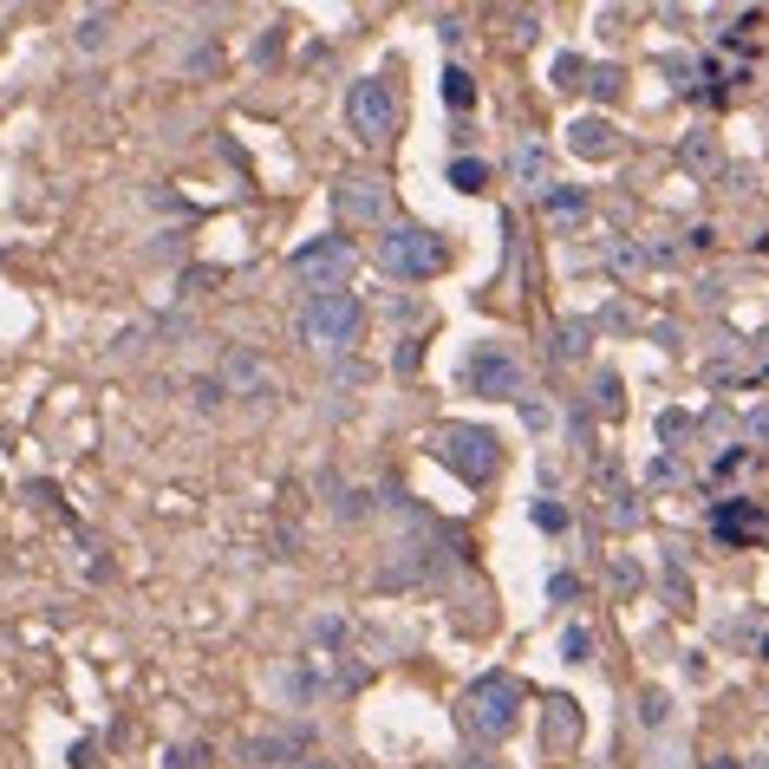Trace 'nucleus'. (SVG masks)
I'll use <instances>...</instances> for the list:
<instances>
[{"mask_svg":"<svg viewBox=\"0 0 769 769\" xmlns=\"http://www.w3.org/2000/svg\"><path fill=\"white\" fill-rule=\"evenodd\" d=\"M372 255H379V268H385L392 281H437V274H444V261H450L444 235H437V228H424V222H385Z\"/></svg>","mask_w":769,"mask_h":769,"instance_id":"f257e3e1","label":"nucleus"},{"mask_svg":"<svg viewBox=\"0 0 769 769\" xmlns=\"http://www.w3.org/2000/svg\"><path fill=\"white\" fill-rule=\"evenodd\" d=\"M424 450H431L450 476H463V483H489V476L503 470V437L483 431V424H463V418L437 424V431L424 437Z\"/></svg>","mask_w":769,"mask_h":769,"instance_id":"f03ea898","label":"nucleus"},{"mask_svg":"<svg viewBox=\"0 0 769 769\" xmlns=\"http://www.w3.org/2000/svg\"><path fill=\"white\" fill-rule=\"evenodd\" d=\"M516 711H522V685H516L509 672H489V679H476V685L463 692L457 724H463L476 744H503V737L516 731Z\"/></svg>","mask_w":769,"mask_h":769,"instance_id":"7ed1b4c3","label":"nucleus"},{"mask_svg":"<svg viewBox=\"0 0 769 769\" xmlns=\"http://www.w3.org/2000/svg\"><path fill=\"white\" fill-rule=\"evenodd\" d=\"M359 333H365V307L352 294H320L300 307V339L320 352H346V346H359Z\"/></svg>","mask_w":769,"mask_h":769,"instance_id":"20e7f679","label":"nucleus"},{"mask_svg":"<svg viewBox=\"0 0 769 769\" xmlns=\"http://www.w3.org/2000/svg\"><path fill=\"white\" fill-rule=\"evenodd\" d=\"M346 124H352V137L359 144H392V131H398V91L385 85V78H352V91H346Z\"/></svg>","mask_w":769,"mask_h":769,"instance_id":"39448f33","label":"nucleus"},{"mask_svg":"<svg viewBox=\"0 0 769 769\" xmlns=\"http://www.w3.org/2000/svg\"><path fill=\"white\" fill-rule=\"evenodd\" d=\"M352 261H359V255H352V241H346V235H320V241H307L287 268H294V281H300V287H313V300H320V294H346Z\"/></svg>","mask_w":769,"mask_h":769,"instance_id":"423d86ee","label":"nucleus"},{"mask_svg":"<svg viewBox=\"0 0 769 769\" xmlns=\"http://www.w3.org/2000/svg\"><path fill=\"white\" fill-rule=\"evenodd\" d=\"M333 215H339V222H379V228H385V215H392V183L372 176V170L339 176V183H333Z\"/></svg>","mask_w":769,"mask_h":769,"instance_id":"0eeeda50","label":"nucleus"},{"mask_svg":"<svg viewBox=\"0 0 769 769\" xmlns=\"http://www.w3.org/2000/svg\"><path fill=\"white\" fill-rule=\"evenodd\" d=\"M463 379H470L476 398H522V365H516L509 346H476L470 365H463Z\"/></svg>","mask_w":769,"mask_h":769,"instance_id":"6e6552de","label":"nucleus"},{"mask_svg":"<svg viewBox=\"0 0 769 769\" xmlns=\"http://www.w3.org/2000/svg\"><path fill=\"white\" fill-rule=\"evenodd\" d=\"M248 757H255V764H281V769H300L307 764V757H320V737H313V731H307V724H294V731H274V737H255V744H248Z\"/></svg>","mask_w":769,"mask_h":769,"instance_id":"1a4fd4ad","label":"nucleus"},{"mask_svg":"<svg viewBox=\"0 0 769 769\" xmlns=\"http://www.w3.org/2000/svg\"><path fill=\"white\" fill-rule=\"evenodd\" d=\"M215 385H228V392H241V398H268L274 392V372H268V359L261 352H222V365H215Z\"/></svg>","mask_w":769,"mask_h":769,"instance_id":"9d476101","label":"nucleus"},{"mask_svg":"<svg viewBox=\"0 0 769 769\" xmlns=\"http://www.w3.org/2000/svg\"><path fill=\"white\" fill-rule=\"evenodd\" d=\"M711 535L731 542V548H751V542H769V516L751 509V503H718L711 509Z\"/></svg>","mask_w":769,"mask_h":769,"instance_id":"9b49d317","label":"nucleus"},{"mask_svg":"<svg viewBox=\"0 0 769 769\" xmlns=\"http://www.w3.org/2000/svg\"><path fill=\"white\" fill-rule=\"evenodd\" d=\"M574 744H581V705L561 698V692L542 698V751H548V757H568Z\"/></svg>","mask_w":769,"mask_h":769,"instance_id":"f8f14e48","label":"nucleus"},{"mask_svg":"<svg viewBox=\"0 0 769 769\" xmlns=\"http://www.w3.org/2000/svg\"><path fill=\"white\" fill-rule=\"evenodd\" d=\"M568 150H574V157H613V150H620V131H613L607 117H581V124L568 131Z\"/></svg>","mask_w":769,"mask_h":769,"instance_id":"ddd939ff","label":"nucleus"},{"mask_svg":"<svg viewBox=\"0 0 769 769\" xmlns=\"http://www.w3.org/2000/svg\"><path fill=\"white\" fill-rule=\"evenodd\" d=\"M516 176H522V189L548 196V150H542V144H522V150H516Z\"/></svg>","mask_w":769,"mask_h":769,"instance_id":"4468645a","label":"nucleus"},{"mask_svg":"<svg viewBox=\"0 0 769 769\" xmlns=\"http://www.w3.org/2000/svg\"><path fill=\"white\" fill-rule=\"evenodd\" d=\"M587 333H594V320H561V333H555V359H581V352H587Z\"/></svg>","mask_w":769,"mask_h":769,"instance_id":"2eb2a0df","label":"nucleus"},{"mask_svg":"<svg viewBox=\"0 0 769 769\" xmlns=\"http://www.w3.org/2000/svg\"><path fill=\"white\" fill-rule=\"evenodd\" d=\"M450 183L476 196V189H489V163H483V157H457V163H450Z\"/></svg>","mask_w":769,"mask_h":769,"instance_id":"dca6fc26","label":"nucleus"},{"mask_svg":"<svg viewBox=\"0 0 769 769\" xmlns=\"http://www.w3.org/2000/svg\"><path fill=\"white\" fill-rule=\"evenodd\" d=\"M444 98H450L457 111H470V98H476V78H470L463 65H450V72H444Z\"/></svg>","mask_w":769,"mask_h":769,"instance_id":"f3484780","label":"nucleus"},{"mask_svg":"<svg viewBox=\"0 0 769 769\" xmlns=\"http://www.w3.org/2000/svg\"><path fill=\"white\" fill-rule=\"evenodd\" d=\"M542 209H548V215H561V222H574V215L587 209V196H581V189H548V196H542Z\"/></svg>","mask_w":769,"mask_h":769,"instance_id":"a211bd4d","label":"nucleus"},{"mask_svg":"<svg viewBox=\"0 0 769 769\" xmlns=\"http://www.w3.org/2000/svg\"><path fill=\"white\" fill-rule=\"evenodd\" d=\"M679 157H685V170H718V144H711V137H692Z\"/></svg>","mask_w":769,"mask_h":769,"instance_id":"6ab92c4d","label":"nucleus"},{"mask_svg":"<svg viewBox=\"0 0 769 769\" xmlns=\"http://www.w3.org/2000/svg\"><path fill=\"white\" fill-rule=\"evenodd\" d=\"M666 718H672V698H666V692H640V724H653V731H659Z\"/></svg>","mask_w":769,"mask_h":769,"instance_id":"aec40b11","label":"nucleus"},{"mask_svg":"<svg viewBox=\"0 0 769 769\" xmlns=\"http://www.w3.org/2000/svg\"><path fill=\"white\" fill-rule=\"evenodd\" d=\"M587 91H600V98H620V65H594V72H587Z\"/></svg>","mask_w":769,"mask_h":769,"instance_id":"412c9836","label":"nucleus"},{"mask_svg":"<svg viewBox=\"0 0 769 769\" xmlns=\"http://www.w3.org/2000/svg\"><path fill=\"white\" fill-rule=\"evenodd\" d=\"M561 653H568L574 666H581V659H594V633H587V627H568V640H561Z\"/></svg>","mask_w":769,"mask_h":769,"instance_id":"4be33fe9","label":"nucleus"},{"mask_svg":"<svg viewBox=\"0 0 769 769\" xmlns=\"http://www.w3.org/2000/svg\"><path fill=\"white\" fill-rule=\"evenodd\" d=\"M529 516H535V529H568V509L561 503H535Z\"/></svg>","mask_w":769,"mask_h":769,"instance_id":"5701e85b","label":"nucleus"},{"mask_svg":"<svg viewBox=\"0 0 769 769\" xmlns=\"http://www.w3.org/2000/svg\"><path fill=\"white\" fill-rule=\"evenodd\" d=\"M104 26H111V13H91L85 33H78V46H104Z\"/></svg>","mask_w":769,"mask_h":769,"instance_id":"b1692460","label":"nucleus"},{"mask_svg":"<svg viewBox=\"0 0 769 769\" xmlns=\"http://www.w3.org/2000/svg\"><path fill=\"white\" fill-rule=\"evenodd\" d=\"M600 411H620V372H600Z\"/></svg>","mask_w":769,"mask_h":769,"instance_id":"393cba45","label":"nucleus"},{"mask_svg":"<svg viewBox=\"0 0 769 769\" xmlns=\"http://www.w3.org/2000/svg\"><path fill=\"white\" fill-rule=\"evenodd\" d=\"M548 594H555V600H574V594H581V581H574V574H555V581H548Z\"/></svg>","mask_w":769,"mask_h":769,"instance_id":"a878e982","label":"nucleus"},{"mask_svg":"<svg viewBox=\"0 0 769 769\" xmlns=\"http://www.w3.org/2000/svg\"><path fill=\"white\" fill-rule=\"evenodd\" d=\"M450 769H503V764H496V757H483V751H470V757H457Z\"/></svg>","mask_w":769,"mask_h":769,"instance_id":"bb28decb","label":"nucleus"},{"mask_svg":"<svg viewBox=\"0 0 769 769\" xmlns=\"http://www.w3.org/2000/svg\"><path fill=\"white\" fill-rule=\"evenodd\" d=\"M196 757L202 751H170V769H196Z\"/></svg>","mask_w":769,"mask_h":769,"instance_id":"cd10ccee","label":"nucleus"},{"mask_svg":"<svg viewBox=\"0 0 769 769\" xmlns=\"http://www.w3.org/2000/svg\"><path fill=\"white\" fill-rule=\"evenodd\" d=\"M300 769H346V764H339V757H307Z\"/></svg>","mask_w":769,"mask_h":769,"instance_id":"c85d7f7f","label":"nucleus"},{"mask_svg":"<svg viewBox=\"0 0 769 769\" xmlns=\"http://www.w3.org/2000/svg\"><path fill=\"white\" fill-rule=\"evenodd\" d=\"M705 769H737V757H711Z\"/></svg>","mask_w":769,"mask_h":769,"instance_id":"c756f323","label":"nucleus"},{"mask_svg":"<svg viewBox=\"0 0 769 769\" xmlns=\"http://www.w3.org/2000/svg\"><path fill=\"white\" fill-rule=\"evenodd\" d=\"M764 659H769V640H764Z\"/></svg>","mask_w":769,"mask_h":769,"instance_id":"7c9ffc66","label":"nucleus"},{"mask_svg":"<svg viewBox=\"0 0 769 769\" xmlns=\"http://www.w3.org/2000/svg\"><path fill=\"white\" fill-rule=\"evenodd\" d=\"M757 769H769V764H757Z\"/></svg>","mask_w":769,"mask_h":769,"instance_id":"2f4dec72","label":"nucleus"}]
</instances>
